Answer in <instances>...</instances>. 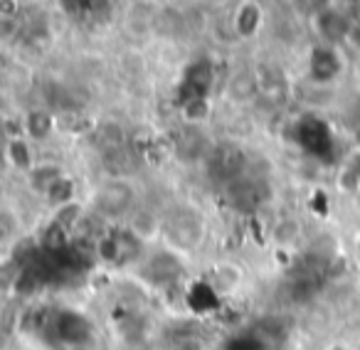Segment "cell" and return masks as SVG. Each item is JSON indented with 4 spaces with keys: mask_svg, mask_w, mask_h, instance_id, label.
Wrapping results in <instances>:
<instances>
[{
    "mask_svg": "<svg viewBox=\"0 0 360 350\" xmlns=\"http://www.w3.org/2000/svg\"><path fill=\"white\" fill-rule=\"evenodd\" d=\"M202 168L215 186L230 188L232 183L250 173V155L235 141H220V143L210 145L205 160H202Z\"/></svg>",
    "mask_w": 360,
    "mask_h": 350,
    "instance_id": "1",
    "label": "cell"
},
{
    "mask_svg": "<svg viewBox=\"0 0 360 350\" xmlns=\"http://www.w3.org/2000/svg\"><path fill=\"white\" fill-rule=\"evenodd\" d=\"M163 237L173 252H193L202 245L205 217L193 207H178L163 220Z\"/></svg>",
    "mask_w": 360,
    "mask_h": 350,
    "instance_id": "2",
    "label": "cell"
},
{
    "mask_svg": "<svg viewBox=\"0 0 360 350\" xmlns=\"http://www.w3.org/2000/svg\"><path fill=\"white\" fill-rule=\"evenodd\" d=\"M94 212L104 220H121L136 205V188L129 178H106L94 190Z\"/></svg>",
    "mask_w": 360,
    "mask_h": 350,
    "instance_id": "3",
    "label": "cell"
},
{
    "mask_svg": "<svg viewBox=\"0 0 360 350\" xmlns=\"http://www.w3.org/2000/svg\"><path fill=\"white\" fill-rule=\"evenodd\" d=\"M309 79L316 86H330L340 74H343V55L340 47L326 45V42H316L309 52Z\"/></svg>",
    "mask_w": 360,
    "mask_h": 350,
    "instance_id": "4",
    "label": "cell"
},
{
    "mask_svg": "<svg viewBox=\"0 0 360 350\" xmlns=\"http://www.w3.org/2000/svg\"><path fill=\"white\" fill-rule=\"evenodd\" d=\"M141 247H143V240H141L134 230H114L99 240L96 254H99L104 261L124 266V264H131V261L139 259Z\"/></svg>",
    "mask_w": 360,
    "mask_h": 350,
    "instance_id": "5",
    "label": "cell"
},
{
    "mask_svg": "<svg viewBox=\"0 0 360 350\" xmlns=\"http://www.w3.org/2000/svg\"><path fill=\"white\" fill-rule=\"evenodd\" d=\"M227 190V200L235 210L240 212H257L269 202L271 188L264 178H255V175L247 173L245 178H240L237 183H232Z\"/></svg>",
    "mask_w": 360,
    "mask_h": 350,
    "instance_id": "6",
    "label": "cell"
},
{
    "mask_svg": "<svg viewBox=\"0 0 360 350\" xmlns=\"http://www.w3.org/2000/svg\"><path fill=\"white\" fill-rule=\"evenodd\" d=\"M311 20H314V30H316V35H319V42L340 47V45H345V42H350V37H353L348 11L328 6L321 13H316Z\"/></svg>",
    "mask_w": 360,
    "mask_h": 350,
    "instance_id": "7",
    "label": "cell"
},
{
    "mask_svg": "<svg viewBox=\"0 0 360 350\" xmlns=\"http://www.w3.org/2000/svg\"><path fill=\"white\" fill-rule=\"evenodd\" d=\"M257 86H259V96L269 104H284L291 94V86L286 74L276 65H259L255 70Z\"/></svg>",
    "mask_w": 360,
    "mask_h": 350,
    "instance_id": "8",
    "label": "cell"
},
{
    "mask_svg": "<svg viewBox=\"0 0 360 350\" xmlns=\"http://www.w3.org/2000/svg\"><path fill=\"white\" fill-rule=\"evenodd\" d=\"M212 143H207L205 136H202L200 126H186L173 141V153L180 160H188V163H195V160H205L207 150Z\"/></svg>",
    "mask_w": 360,
    "mask_h": 350,
    "instance_id": "9",
    "label": "cell"
},
{
    "mask_svg": "<svg viewBox=\"0 0 360 350\" xmlns=\"http://www.w3.org/2000/svg\"><path fill=\"white\" fill-rule=\"evenodd\" d=\"M232 27H235V32L242 40H252V37L259 35L262 27H264V11H262L259 3L257 0H245L235 11Z\"/></svg>",
    "mask_w": 360,
    "mask_h": 350,
    "instance_id": "10",
    "label": "cell"
},
{
    "mask_svg": "<svg viewBox=\"0 0 360 350\" xmlns=\"http://www.w3.org/2000/svg\"><path fill=\"white\" fill-rule=\"evenodd\" d=\"M65 170H62L60 163H50V160H42V163H35V168L27 173V186H30L32 193L45 197L57 183L65 178Z\"/></svg>",
    "mask_w": 360,
    "mask_h": 350,
    "instance_id": "11",
    "label": "cell"
},
{
    "mask_svg": "<svg viewBox=\"0 0 360 350\" xmlns=\"http://www.w3.org/2000/svg\"><path fill=\"white\" fill-rule=\"evenodd\" d=\"M25 136L30 141H45L57 129V119L47 109H32L25 116Z\"/></svg>",
    "mask_w": 360,
    "mask_h": 350,
    "instance_id": "12",
    "label": "cell"
},
{
    "mask_svg": "<svg viewBox=\"0 0 360 350\" xmlns=\"http://www.w3.org/2000/svg\"><path fill=\"white\" fill-rule=\"evenodd\" d=\"M6 158L13 168L22 170V173H30V170L35 168V153H32V145L25 136H22V138H8Z\"/></svg>",
    "mask_w": 360,
    "mask_h": 350,
    "instance_id": "13",
    "label": "cell"
},
{
    "mask_svg": "<svg viewBox=\"0 0 360 350\" xmlns=\"http://www.w3.org/2000/svg\"><path fill=\"white\" fill-rule=\"evenodd\" d=\"M186 86H191V94L188 96H207L212 86V65L207 60H198L191 65L186 74ZM186 96V99H188Z\"/></svg>",
    "mask_w": 360,
    "mask_h": 350,
    "instance_id": "14",
    "label": "cell"
},
{
    "mask_svg": "<svg viewBox=\"0 0 360 350\" xmlns=\"http://www.w3.org/2000/svg\"><path fill=\"white\" fill-rule=\"evenodd\" d=\"M212 114L210 96H188L180 104V116L188 126H202Z\"/></svg>",
    "mask_w": 360,
    "mask_h": 350,
    "instance_id": "15",
    "label": "cell"
},
{
    "mask_svg": "<svg viewBox=\"0 0 360 350\" xmlns=\"http://www.w3.org/2000/svg\"><path fill=\"white\" fill-rule=\"evenodd\" d=\"M148 274H155V281L165 284V281H175L180 276V261L178 254L173 252H163V254L153 257L148 261Z\"/></svg>",
    "mask_w": 360,
    "mask_h": 350,
    "instance_id": "16",
    "label": "cell"
},
{
    "mask_svg": "<svg viewBox=\"0 0 360 350\" xmlns=\"http://www.w3.org/2000/svg\"><path fill=\"white\" fill-rule=\"evenodd\" d=\"M227 91L235 101H250L255 96H259V86H257V74L255 72H237L227 84Z\"/></svg>",
    "mask_w": 360,
    "mask_h": 350,
    "instance_id": "17",
    "label": "cell"
},
{
    "mask_svg": "<svg viewBox=\"0 0 360 350\" xmlns=\"http://www.w3.org/2000/svg\"><path fill=\"white\" fill-rule=\"evenodd\" d=\"M104 155V163L106 170H109V178H126V175L134 170V155L124 148H114V150H106Z\"/></svg>",
    "mask_w": 360,
    "mask_h": 350,
    "instance_id": "18",
    "label": "cell"
},
{
    "mask_svg": "<svg viewBox=\"0 0 360 350\" xmlns=\"http://www.w3.org/2000/svg\"><path fill=\"white\" fill-rule=\"evenodd\" d=\"M75 195H77L75 181H72L70 175H65V178H62V181L57 183L50 193H47L45 200L50 202L55 210H60V207H65V205H72V202H75Z\"/></svg>",
    "mask_w": 360,
    "mask_h": 350,
    "instance_id": "19",
    "label": "cell"
},
{
    "mask_svg": "<svg viewBox=\"0 0 360 350\" xmlns=\"http://www.w3.org/2000/svg\"><path fill=\"white\" fill-rule=\"evenodd\" d=\"M94 138H96V145L101 148V153L114 150V148H124V131H121V126H116V124L99 126Z\"/></svg>",
    "mask_w": 360,
    "mask_h": 350,
    "instance_id": "20",
    "label": "cell"
},
{
    "mask_svg": "<svg viewBox=\"0 0 360 350\" xmlns=\"http://www.w3.org/2000/svg\"><path fill=\"white\" fill-rule=\"evenodd\" d=\"M294 6L299 8L301 13H306V15L314 18L316 13H321L323 8L333 6V3H330V0H294Z\"/></svg>",
    "mask_w": 360,
    "mask_h": 350,
    "instance_id": "21",
    "label": "cell"
},
{
    "mask_svg": "<svg viewBox=\"0 0 360 350\" xmlns=\"http://www.w3.org/2000/svg\"><path fill=\"white\" fill-rule=\"evenodd\" d=\"M22 11V3L20 0H0V18L8 22H13Z\"/></svg>",
    "mask_w": 360,
    "mask_h": 350,
    "instance_id": "22",
    "label": "cell"
},
{
    "mask_svg": "<svg viewBox=\"0 0 360 350\" xmlns=\"http://www.w3.org/2000/svg\"><path fill=\"white\" fill-rule=\"evenodd\" d=\"M348 18H350V30H353V37L358 35L360 37V3H353L348 11ZM350 37V40H353Z\"/></svg>",
    "mask_w": 360,
    "mask_h": 350,
    "instance_id": "23",
    "label": "cell"
},
{
    "mask_svg": "<svg viewBox=\"0 0 360 350\" xmlns=\"http://www.w3.org/2000/svg\"><path fill=\"white\" fill-rule=\"evenodd\" d=\"M205 3H225V0H205Z\"/></svg>",
    "mask_w": 360,
    "mask_h": 350,
    "instance_id": "24",
    "label": "cell"
},
{
    "mask_svg": "<svg viewBox=\"0 0 360 350\" xmlns=\"http://www.w3.org/2000/svg\"><path fill=\"white\" fill-rule=\"evenodd\" d=\"M358 77H360V65H358Z\"/></svg>",
    "mask_w": 360,
    "mask_h": 350,
    "instance_id": "25",
    "label": "cell"
}]
</instances>
